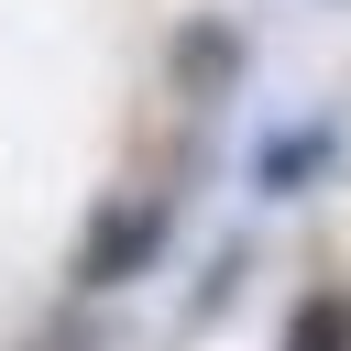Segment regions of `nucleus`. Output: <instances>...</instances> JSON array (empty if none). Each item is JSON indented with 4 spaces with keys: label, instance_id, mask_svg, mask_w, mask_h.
Returning a JSON list of instances; mask_svg holds the SVG:
<instances>
[{
    "label": "nucleus",
    "instance_id": "nucleus-1",
    "mask_svg": "<svg viewBox=\"0 0 351 351\" xmlns=\"http://www.w3.org/2000/svg\"><path fill=\"white\" fill-rule=\"evenodd\" d=\"M340 340H351L340 307H307V318H296V351H340Z\"/></svg>",
    "mask_w": 351,
    "mask_h": 351
}]
</instances>
